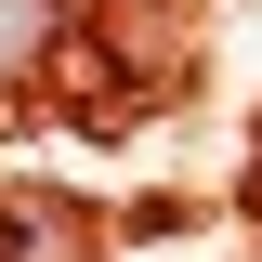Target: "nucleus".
I'll list each match as a JSON object with an SVG mask.
<instances>
[{
    "mask_svg": "<svg viewBox=\"0 0 262 262\" xmlns=\"http://www.w3.org/2000/svg\"><path fill=\"white\" fill-rule=\"evenodd\" d=\"M53 0H0V92H27V79H39V66H53Z\"/></svg>",
    "mask_w": 262,
    "mask_h": 262,
    "instance_id": "nucleus-1",
    "label": "nucleus"
}]
</instances>
